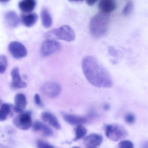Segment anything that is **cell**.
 Returning a JSON list of instances; mask_svg holds the SVG:
<instances>
[{"mask_svg": "<svg viewBox=\"0 0 148 148\" xmlns=\"http://www.w3.org/2000/svg\"><path fill=\"white\" fill-rule=\"evenodd\" d=\"M37 147L39 148H54V147L51 144L44 141L38 140L36 143Z\"/></svg>", "mask_w": 148, "mask_h": 148, "instance_id": "25", "label": "cell"}, {"mask_svg": "<svg viewBox=\"0 0 148 148\" xmlns=\"http://www.w3.org/2000/svg\"><path fill=\"white\" fill-rule=\"evenodd\" d=\"M82 69L87 81L93 86L98 88H110L113 86L110 74L95 57L85 56L82 61Z\"/></svg>", "mask_w": 148, "mask_h": 148, "instance_id": "1", "label": "cell"}, {"mask_svg": "<svg viewBox=\"0 0 148 148\" xmlns=\"http://www.w3.org/2000/svg\"><path fill=\"white\" fill-rule=\"evenodd\" d=\"M12 81L10 87L14 89H19L26 87L27 83L23 81L20 74V71L18 67H15L12 69L11 72Z\"/></svg>", "mask_w": 148, "mask_h": 148, "instance_id": "9", "label": "cell"}, {"mask_svg": "<svg viewBox=\"0 0 148 148\" xmlns=\"http://www.w3.org/2000/svg\"><path fill=\"white\" fill-rule=\"evenodd\" d=\"M38 19V16L35 13L22 15L21 17L22 22L27 27H31L34 25Z\"/></svg>", "mask_w": 148, "mask_h": 148, "instance_id": "17", "label": "cell"}, {"mask_svg": "<svg viewBox=\"0 0 148 148\" xmlns=\"http://www.w3.org/2000/svg\"><path fill=\"white\" fill-rule=\"evenodd\" d=\"M103 141V137L100 135L92 134L85 137L84 145L87 148H95L100 146Z\"/></svg>", "mask_w": 148, "mask_h": 148, "instance_id": "10", "label": "cell"}, {"mask_svg": "<svg viewBox=\"0 0 148 148\" xmlns=\"http://www.w3.org/2000/svg\"><path fill=\"white\" fill-rule=\"evenodd\" d=\"M61 87L59 83L54 82H49L42 86V93L47 97L55 98L59 96L61 92Z\"/></svg>", "mask_w": 148, "mask_h": 148, "instance_id": "8", "label": "cell"}, {"mask_svg": "<svg viewBox=\"0 0 148 148\" xmlns=\"http://www.w3.org/2000/svg\"><path fill=\"white\" fill-rule=\"evenodd\" d=\"M13 124L19 129L27 130L32 126L31 113L29 111L19 114L13 120Z\"/></svg>", "mask_w": 148, "mask_h": 148, "instance_id": "5", "label": "cell"}, {"mask_svg": "<svg viewBox=\"0 0 148 148\" xmlns=\"http://www.w3.org/2000/svg\"><path fill=\"white\" fill-rule=\"evenodd\" d=\"M10 0H0V2L5 3L9 1Z\"/></svg>", "mask_w": 148, "mask_h": 148, "instance_id": "31", "label": "cell"}, {"mask_svg": "<svg viewBox=\"0 0 148 148\" xmlns=\"http://www.w3.org/2000/svg\"><path fill=\"white\" fill-rule=\"evenodd\" d=\"M42 22L44 28H48L53 24V19L47 9L43 8L41 12Z\"/></svg>", "mask_w": 148, "mask_h": 148, "instance_id": "18", "label": "cell"}, {"mask_svg": "<svg viewBox=\"0 0 148 148\" xmlns=\"http://www.w3.org/2000/svg\"><path fill=\"white\" fill-rule=\"evenodd\" d=\"M87 133V129L82 124L77 125L76 127L75 128V136L74 139L73 141H77L83 138L85 136Z\"/></svg>", "mask_w": 148, "mask_h": 148, "instance_id": "20", "label": "cell"}, {"mask_svg": "<svg viewBox=\"0 0 148 148\" xmlns=\"http://www.w3.org/2000/svg\"><path fill=\"white\" fill-rule=\"evenodd\" d=\"M34 101L36 104L40 107H43V103L42 102L40 96L38 94H35L34 96Z\"/></svg>", "mask_w": 148, "mask_h": 148, "instance_id": "27", "label": "cell"}, {"mask_svg": "<svg viewBox=\"0 0 148 148\" xmlns=\"http://www.w3.org/2000/svg\"><path fill=\"white\" fill-rule=\"evenodd\" d=\"M125 121L129 124H132L134 122L135 120V117L134 115L132 114H128L125 116Z\"/></svg>", "mask_w": 148, "mask_h": 148, "instance_id": "26", "label": "cell"}, {"mask_svg": "<svg viewBox=\"0 0 148 148\" xmlns=\"http://www.w3.org/2000/svg\"><path fill=\"white\" fill-rule=\"evenodd\" d=\"M98 0H86L87 4L89 6H92L94 5Z\"/></svg>", "mask_w": 148, "mask_h": 148, "instance_id": "28", "label": "cell"}, {"mask_svg": "<svg viewBox=\"0 0 148 148\" xmlns=\"http://www.w3.org/2000/svg\"><path fill=\"white\" fill-rule=\"evenodd\" d=\"M61 45L59 42L48 39L45 40L42 44L41 53L43 57H47L55 53H57L61 49Z\"/></svg>", "mask_w": 148, "mask_h": 148, "instance_id": "6", "label": "cell"}, {"mask_svg": "<svg viewBox=\"0 0 148 148\" xmlns=\"http://www.w3.org/2000/svg\"><path fill=\"white\" fill-rule=\"evenodd\" d=\"M41 117L43 121L47 123L53 127L57 129L61 128V125L57 118L51 113L48 112H43L41 114Z\"/></svg>", "mask_w": 148, "mask_h": 148, "instance_id": "14", "label": "cell"}, {"mask_svg": "<svg viewBox=\"0 0 148 148\" xmlns=\"http://www.w3.org/2000/svg\"><path fill=\"white\" fill-rule=\"evenodd\" d=\"M118 147L121 148H133L134 144L129 140H123L121 141L118 144Z\"/></svg>", "mask_w": 148, "mask_h": 148, "instance_id": "24", "label": "cell"}, {"mask_svg": "<svg viewBox=\"0 0 148 148\" xmlns=\"http://www.w3.org/2000/svg\"><path fill=\"white\" fill-rule=\"evenodd\" d=\"M134 4L132 1H129L127 3L123 10V14L125 16L131 14L134 9Z\"/></svg>", "mask_w": 148, "mask_h": 148, "instance_id": "23", "label": "cell"}, {"mask_svg": "<svg viewBox=\"0 0 148 148\" xmlns=\"http://www.w3.org/2000/svg\"><path fill=\"white\" fill-rule=\"evenodd\" d=\"M8 66L7 57L3 55H0V74H3L6 71Z\"/></svg>", "mask_w": 148, "mask_h": 148, "instance_id": "22", "label": "cell"}, {"mask_svg": "<svg viewBox=\"0 0 148 148\" xmlns=\"http://www.w3.org/2000/svg\"><path fill=\"white\" fill-rule=\"evenodd\" d=\"M116 8L115 0H101L99 8L101 12L109 13L114 11Z\"/></svg>", "mask_w": 148, "mask_h": 148, "instance_id": "15", "label": "cell"}, {"mask_svg": "<svg viewBox=\"0 0 148 148\" xmlns=\"http://www.w3.org/2000/svg\"><path fill=\"white\" fill-rule=\"evenodd\" d=\"M36 0H22L19 3L20 10L24 13L32 12L36 6Z\"/></svg>", "mask_w": 148, "mask_h": 148, "instance_id": "16", "label": "cell"}, {"mask_svg": "<svg viewBox=\"0 0 148 148\" xmlns=\"http://www.w3.org/2000/svg\"><path fill=\"white\" fill-rule=\"evenodd\" d=\"M15 106L20 109H25L27 105L26 96L23 94H18L14 97Z\"/></svg>", "mask_w": 148, "mask_h": 148, "instance_id": "19", "label": "cell"}, {"mask_svg": "<svg viewBox=\"0 0 148 148\" xmlns=\"http://www.w3.org/2000/svg\"><path fill=\"white\" fill-rule=\"evenodd\" d=\"M105 135L110 140L116 142L127 137L128 133L125 128L121 125L109 124L105 128Z\"/></svg>", "mask_w": 148, "mask_h": 148, "instance_id": "4", "label": "cell"}, {"mask_svg": "<svg viewBox=\"0 0 148 148\" xmlns=\"http://www.w3.org/2000/svg\"><path fill=\"white\" fill-rule=\"evenodd\" d=\"M68 1L71 2H80L83 1L84 0H68Z\"/></svg>", "mask_w": 148, "mask_h": 148, "instance_id": "29", "label": "cell"}, {"mask_svg": "<svg viewBox=\"0 0 148 148\" xmlns=\"http://www.w3.org/2000/svg\"><path fill=\"white\" fill-rule=\"evenodd\" d=\"M8 50L12 56L15 59H21L27 56V52L25 46L19 42H11L9 44Z\"/></svg>", "mask_w": 148, "mask_h": 148, "instance_id": "7", "label": "cell"}, {"mask_svg": "<svg viewBox=\"0 0 148 148\" xmlns=\"http://www.w3.org/2000/svg\"><path fill=\"white\" fill-rule=\"evenodd\" d=\"M62 117L64 120L71 125H77L84 124L87 123V119L82 116H77L75 115L62 113Z\"/></svg>", "mask_w": 148, "mask_h": 148, "instance_id": "11", "label": "cell"}, {"mask_svg": "<svg viewBox=\"0 0 148 148\" xmlns=\"http://www.w3.org/2000/svg\"><path fill=\"white\" fill-rule=\"evenodd\" d=\"M45 36L47 39H57L68 42L73 41L75 38L73 30L66 25L50 30L46 33Z\"/></svg>", "mask_w": 148, "mask_h": 148, "instance_id": "3", "label": "cell"}, {"mask_svg": "<svg viewBox=\"0 0 148 148\" xmlns=\"http://www.w3.org/2000/svg\"><path fill=\"white\" fill-rule=\"evenodd\" d=\"M144 147H148V142H145L144 144Z\"/></svg>", "mask_w": 148, "mask_h": 148, "instance_id": "30", "label": "cell"}, {"mask_svg": "<svg viewBox=\"0 0 148 148\" xmlns=\"http://www.w3.org/2000/svg\"><path fill=\"white\" fill-rule=\"evenodd\" d=\"M2 103V102L1 100L0 99V106H1Z\"/></svg>", "mask_w": 148, "mask_h": 148, "instance_id": "32", "label": "cell"}, {"mask_svg": "<svg viewBox=\"0 0 148 148\" xmlns=\"http://www.w3.org/2000/svg\"><path fill=\"white\" fill-rule=\"evenodd\" d=\"M109 23L108 14L99 12L91 19L89 24L90 34L95 38H101L108 33Z\"/></svg>", "mask_w": 148, "mask_h": 148, "instance_id": "2", "label": "cell"}, {"mask_svg": "<svg viewBox=\"0 0 148 148\" xmlns=\"http://www.w3.org/2000/svg\"><path fill=\"white\" fill-rule=\"evenodd\" d=\"M10 105L7 103L2 104L0 108V121H4L7 119L10 113Z\"/></svg>", "mask_w": 148, "mask_h": 148, "instance_id": "21", "label": "cell"}, {"mask_svg": "<svg viewBox=\"0 0 148 148\" xmlns=\"http://www.w3.org/2000/svg\"><path fill=\"white\" fill-rule=\"evenodd\" d=\"M4 19L7 25L10 28H16L20 24V19L14 11L7 12L4 15Z\"/></svg>", "mask_w": 148, "mask_h": 148, "instance_id": "13", "label": "cell"}, {"mask_svg": "<svg viewBox=\"0 0 148 148\" xmlns=\"http://www.w3.org/2000/svg\"><path fill=\"white\" fill-rule=\"evenodd\" d=\"M32 129L35 132H40L46 137H50L53 135V130L41 122L36 121L32 124Z\"/></svg>", "mask_w": 148, "mask_h": 148, "instance_id": "12", "label": "cell"}]
</instances>
